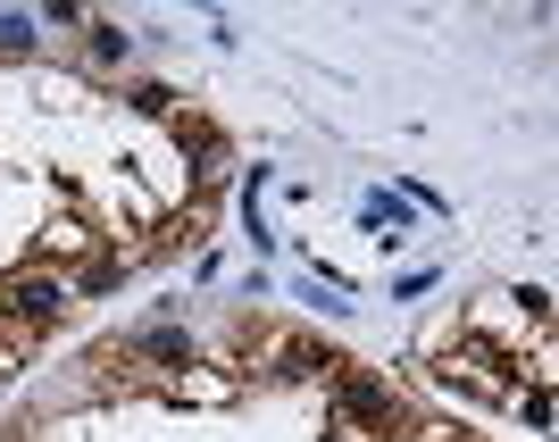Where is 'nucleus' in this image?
Listing matches in <instances>:
<instances>
[{
	"instance_id": "1",
	"label": "nucleus",
	"mask_w": 559,
	"mask_h": 442,
	"mask_svg": "<svg viewBox=\"0 0 559 442\" xmlns=\"http://www.w3.org/2000/svg\"><path fill=\"white\" fill-rule=\"evenodd\" d=\"M68 309H75V292H68V276H0V318H9V334H50V326H68Z\"/></svg>"
},
{
	"instance_id": "2",
	"label": "nucleus",
	"mask_w": 559,
	"mask_h": 442,
	"mask_svg": "<svg viewBox=\"0 0 559 442\" xmlns=\"http://www.w3.org/2000/svg\"><path fill=\"white\" fill-rule=\"evenodd\" d=\"M334 393H326V409H343V418H368V426H401L409 418V401L393 393V375H368V368H343V375H326Z\"/></svg>"
},
{
	"instance_id": "3",
	"label": "nucleus",
	"mask_w": 559,
	"mask_h": 442,
	"mask_svg": "<svg viewBox=\"0 0 559 442\" xmlns=\"http://www.w3.org/2000/svg\"><path fill=\"white\" fill-rule=\"evenodd\" d=\"M176 134H185V159H192V184H226V176H234V142L226 134H217V126H210V117H176Z\"/></svg>"
},
{
	"instance_id": "4",
	"label": "nucleus",
	"mask_w": 559,
	"mask_h": 442,
	"mask_svg": "<svg viewBox=\"0 0 559 442\" xmlns=\"http://www.w3.org/2000/svg\"><path fill=\"white\" fill-rule=\"evenodd\" d=\"M126 276H134V267H126V251H109V242H100V251L84 259V276H75L68 292H117Z\"/></svg>"
},
{
	"instance_id": "5",
	"label": "nucleus",
	"mask_w": 559,
	"mask_h": 442,
	"mask_svg": "<svg viewBox=\"0 0 559 442\" xmlns=\"http://www.w3.org/2000/svg\"><path fill=\"white\" fill-rule=\"evenodd\" d=\"M326 442H401V426H368V418H343V409H326Z\"/></svg>"
},
{
	"instance_id": "6",
	"label": "nucleus",
	"mask_w": 559,
	"mask_h": 442,
	"mask_svg": "<svg viewBox=\"0 0 559 442\" xmlns=\"http://www.w3.org/2000/svg\"><path fill=\"white\" fill-rule=\"evenodd\" d=\"M84 50H93V68H117V59H126V25H84Z\"/></svg>"
},
{
	"instance_id": "7",
	"label": "nucleus",
	"mask_w": 559,
	"mask_h": 442,
	"mask_svg": "<svg viewBox=\"0 0 559 442\" xmlns=\"http://www.w3.org/2000/svg\"><path fill=\"white\" fill-rule=\"evenodd\" d=\"M359 226H368V234L401 226V201H393V184H376V192H359Z\"/></svg>"
},
{
	"instance_id": "8",
	"label": "nucleus",
	"mask_w": 559,
	"mask_h": 442,
	"mask_svg": "<svg viewBox=\"0 0 559 442\" xmlns=\"http://www.w3.org/2000/svg\"><path fill=\"white\" fill-rule=\"evenodd\" d=\"M126 109H134V117H185L167 84H126Z\"/></svg>"
},
{
	"instance_id": "9",
	"label": "nucleus",
	"mask_w": 559,
	"mask_h": 442,
	"mask_svg": "<svg viewBox=\"0 0 559 442\" xmlns=\"http://www.w3.org/2000/svg\"><path fill=\"white\" fill-rule=\"evenodd\" d=\"M301 301H309V309H326V318H350V292H343V284H326V276H309V284H301Z\"/></svg>"
},
{
	"instance_id": "10",
	"label": "nucleus",
	"mask_w": 559,
	"mask_h": 442,
	"mask_svg": "<svg viewBox=\"0 0 559 442\" xmlns=\"http://www.w3.org/2000/svg\"><path fill=\"white\" fill-rule=\"evenodd\" d=\"M435 284H443L435 259H426V267H401V276H393V301H418V292H435Z\"/></svg>"
},
{
	"instance_id": "11",
	"label": "nucleus",
	"mask_w": 559,
	"mask_h": 442,
	"mask_svg": "<svg viewBox=\"0 0 559 442\" xmlns=\"http://www.w3.org/2000/svg\"><path fill=\"white\" fill-rule=\"evenodd\" d=\"M518 418L535 426V434H543V426H551V401H543V384H535V393H526V401H518Z\"/></svg>"
},
{
	"instance_id": "12",
	"label": "nucleus",
	"mask_w": 559,
	"mask_h": 442,
	"mask_svg": "<svg viewBox=\"0 0 559 442\" xmlns=\"http://www.w3.org/2000/svg\"><path fill=\"white\" fill-rule=\"evenodd\" d=\"M0 50H34V25H25V17H0Z\"/></svg>"
}]
</instances>
